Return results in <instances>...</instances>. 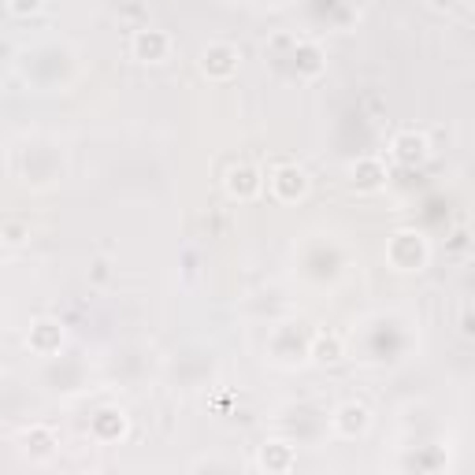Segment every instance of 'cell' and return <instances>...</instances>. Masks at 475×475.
I'll return each mask as SVG.
<instances>
[{"instance_id": "obj_1", "label": "cell", "mask_w": 475, "mask_h": 475, "mask_svg": "<svg viewBox=\"0 0 475 475\" xmlns=\"http://www.w3.org/2000/svg\"><path fill=\"white\" fill-rule=\"evenodd\" d=\"M275 193H278V197H286V201H293V197H301V193H305V175L297 171V168H283V171H278L275 175Z\"/></svg>"}, {"instance_id": "obj_2", "label": "cell", "mask_w": 475, "mask_h": 475, "mask_svg": "<svg viewBox=\"0 0 475 475\" xmlns=\"http://www.w3.org/2000/svg\"><path fill=\"white\" fill-rule=\"evenodd\" d=\"M134 48H138V56L160 60L163 53H168V38H163V34H156V30H141V34H138V41H134Z\"/></svg>"}, {"instance_id": "obj_3", "label": "cell", "mask_w": 475, "mask_h": 475, "mask_svg": "<svg viewBox=\"0 0 475 475\" xmlns=\"http://www.w3.org/2000/svg\"><path fill=\"white\" fill-rule=\"evenodd\" d=\"M216 71V75H231L234 71V48H223V45H216V48H208L204 53V71Z\"/></svg>"}, {"instance_id": "obj_4", "label": "cell", "mask_w": 475, "mask_h": 475, "mask_svg": "<svg viewBox=\"0 0 475 475\" xmlns=\"http://www.w3.org/2000/svg\"><path fill=\"white\" fill-rule=\"evenodd\" d=\"M231 193H241V197H249V193H256V175L249 168H238L231 171Z\"/></svg>"}, {"instance_id": "obj_5", "label": "cell", "mask_w": 475, "mask_h": 475, "mask_svg": "<svg viewBox=\"0 0 475 475\" xmlns=\"http://www.w3.org/2000/svg\"><path fill=\"white\" fill-rule=\"evenodd\" d=\"M398 156L405 160V163H413V160H420L423 153H427V145H423V138H398Z\"/></svg>"}, {"instance_id": "obj_6", "label": "cell", "mask_w": 475, "mask_h": 475, "mask_svg": "<svg viewBox=\"0 0 475 475\" xmlns=\"http://www.w3.org/2000/svg\"><path fill=\"white\" fill-rule=\"evenodd\" d=\"M41 8V0H11V11L15 15H30V11H38Z\"/></svg>"}, {"instance_id": "obj_7", "label": "cell", "mask_w": 475, "mask_h": 475, "mask_svg": "<svg viewBox=\"0 0 475 475\" xmlns=\"http://www.w3.org/2000/svg\"><path fill=\"white\" fill-rule=\"evenodd\" d=\"M320 353H323L320 360H338V342L334 338L331 342H320Z\"/></svg>"}]
</instances>
